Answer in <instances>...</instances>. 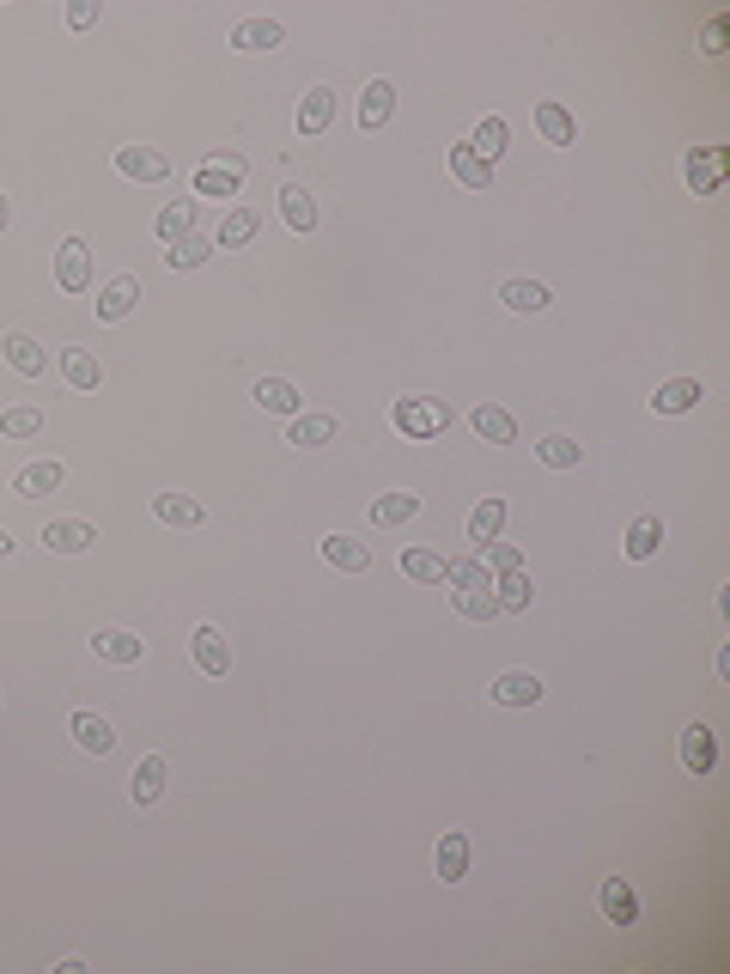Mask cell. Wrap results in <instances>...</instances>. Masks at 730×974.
<instances>
[{"label": "cell", "mask_w": 730, "mask_h": 974, "mask_svg": "<svg viewBox=\"0 0 730 974\" xmlns=\"http://www.w3.org/2000/svg\"><path fill=\"white\" fill-rule=\"evenodd\" d=\"M390 427L402 439H439L444 427H451V409H444L439 396H402L390 409Z\"/></svg>", "instance_id": "6da1fadb"}, {"label": "cell", "mask_w": 730, "mask_h": 974, "mask_svg": "<svg viewBox=\"0 0 730 974\" xmlns=\"http://www.w3.org/2000/svg\"><path fill=\"white\" fill-rule=\"evenodd\" d=\"M244 177H250V165L232 153V146H220V153L208 158L196 171V196H208V201H225V196H244Z\"/></svg>", "instance_id": "7a4b0ae2"}, {"label": "cell", "mask_w": 730, "mask_h": 974, "mask_svg": "<svg viewBox=\"0 0 730 974\" xmlns=\"http://www.w3.org/2000/svg\"><path fill=\"white\" fill-rule=\"evenodd\" d=\"M682 177H688L694 196H718V184H725V153H718V146H682Z\"/></svg>", "instance_id": "3957f363"}, {"label": "cell", "mask_w": 730, "mask_h": 974, "mask_svg": "<svg viewBox=\"0 0 730 974\" xmlns=\"http://www.w3.org/2000/svg\"><path fill=\"white\" fill-rule=\"evenodd\" d=\"M55 287L91 292V244L86 237H62V251H55Z\"/></svg>", "instance_id": "277c9868"}, {"label": "cell", "mask_w": 730, "mask_h": 974, "mask_svg": "<svg viewBox=\"0 0 730 974\" xmlns=\"http://www.w3.org/2000/svg\"><path fill=\"white\" fill-rule=\"evenodd\" d=\"M189 658H196L201 676H225L232 671V645H225V633L213 628V621H201V628L189 633Z\"/></svg>", "instance_id": "5b68a950"}, {"label": "cell", "mask_w": 730, "mask_h": 974, "mask_svg": "<svg viewBox=\"0 0 730 974\" xmlns=\"http://www.w3.org/2000/svg\"><path fill=\"white\" fill-rule=\"evenodd\" d=\"M91 542H98V524H86V518H49L43 524V549L49 554H86Z\"/></svg>", "instance_id": "8992f818"}, {"label": "cell", "mask_w": 730, "mask_h": 974, "mask_svg": "<svg viewBox=\"0 0 730 974\" xmlns=\"http://www.w3.org/2000/svg\"><path fill=\"white\" fill-rule=\"evenodd\" d=\"M117 171L134 177V184H165L170 177V158L158 146H117Z\"/></svg>", "instance_id": "52a82bcc"}, {"label": "cell", "mask_w": 730, "mask_h": 974, "mask_svg": "<svg viewBox=\"0 0 730 974\" xmlns=\"http://www.w3.org/2000/svg\"><path fill=\"white\" fill-rule=\"evenodd\" d=\"M91 652L104 664H141L146 658V640L141 633H129V628H98L91 633Z\"/></svg>", "instance_id": "ba28073f"}, {"label": "cell", "mask_w": 730, "mask_h": 974, "mask_svg": "<svg viewBox=\"0 0 730 974\" xmlns=\"http://www.w3.org/2000/svg\"><path fill=\"white\" fill-rule=\"evenodd\" d=\"M432 865H439V883H463V877H469V834L444 829L439 846H432Z\"/></svg>", "instance_id": "9c48e42d"}, {"label": "cell", "mask_w": 730, "mask_h": 974, "mask_svg": "<svg viewBox=\"0 0 730 974\" xmlns=\"http://www.w3.org/2000/svg\"><path fill=\"white\" fill-rule=\"evenodd\" d=\"M535 134H542L548 146H573L578 141V122L566 104H554V98H535Z\"/></svg>", "instance_id": "30bf717a"}, {"label": "cell", "mask_w": 730, "mask_h": 974, "mask_svg": "<svg viewBox=\"0 0 730 974\" xmlns=\"http://www.w3.org/2000/svg\"><path fill=\"white\" fill-rule=\"evenodd\" d=\"M256 232H262V213L244 201V208H232V213L220 220V232H213V251H244V244H256Z\"/></svg>", "instance_id": "8fae6325"}, {"label": "cell", "mask_w": 730, "mask_h": 974, "mask_svg": "<svg viewBox=\"0 0 730 974\" xmlns=\"http://www.w3.org/2000/svg\"><path fill=\"white\" fill-rule=\"evenodd\" d=\"M287 43V25L280 19H244V25L232 31V49H244V55H268V49H280Z\"/></svg>", "instance_id": "7c38bea8"}, {"label": "cell", "mask_w": 730, "mask_h": 974, "mask_svg": "<svg viewBox=\"0 0 730 974\" xmlns=\"http://www.w3.org/2000/svg\"><path fill=\"white\" fill-rule=\"evenodd\" d=\"M134 305H141V280H134V275H117L110 287H98V323H122Z\"/></svg>", "instance_id": "4fadbf2b"}, {"label": "cell", "mask_w": 730, "mask_h": 974, "mask_svg": "<svg viewBox=\"0 0 730 974\" xmlns=\"http://www.w3.org/2000/svg\"><path fill=\"white\" fill-rule=\"evenodd\" d=\"M0 354H7V366H13L19 378H43V372H49V354H43V342H31L25 330L7 335V342H0Z\"/></svg>", "instance_id": "5bb4252c"}, {"label": "cell", "mask_w": 730, "mask_h": 974, "mask_svg": "<svg viewBox=\"0 0 730 974\" xmlns=\"http://www.w3.org/2000/svg\"><path fill=\"white\" fill-rule=\"evenodd\" d=\"M487 695H494L499 707H535V700H542V676L535 671H506L499 683H487Z\"/></svg>", "instance_id": "9a60e30c"}, {"label": "cell", "mask_w": 730, "mask_h": 974, "mask_svg": "<svg viewBox=\"0 0 730 974\" xmlns=\"http://www.w3.org/2000/svg\"><path fill=\"white\" fill-rule=\"evenodd\" d=\"M602 920L609 926H639V896L627 877H602Z\"/></svg>", "instance_id": "2e32d148"}, {"label": "cell", "mask_w": 730, "mask_h": 974, "mask_svg": "<svg viewBox=\"0 0 730 974\" xmlns=\"http://www.w3.org/2000/svg\"><path fill=\"white\" fill-rule=\"evenodd\" d=\"M335 433H341V427H335V414H292V421H287L292 451H323Z\"/></svg>", "instance_id": "e0dca14e"}, {"label": "cell", "mask_w": 730, "mask_h": 974, "mask_svg": "<svg viewBox=\"0 0 730 974\" xmlns=\"http://www.w3.org/2000/svg\"><path fill=\"white\" fill-rule=\"evenodd\" d=\"M67 731H74V743L86 755H110V750H117V731H110V719H98V712H74Z\"/></svg>", "instance_id": "ac0fdd59"}, {"label": "cell", "mask_w": 730, "mask_h": 974, "mask_svg": "<svg viewBox=\"0 0 730 974\" xmlns=\"http://www.w3.org/2000/svg\"><path fill=\"white\" fill-rule=\"evenodd\" d=\"M153 518H158V524H177V530H196V524H208V506L189 500V494H158Z\"/></svg>", "instance_id": "d6986e66"}, {"label": "cell", "mask_w": 730, "mask_h": 974, "mask_svg": "<svg viewBox=\"0 0 730 974\" xmlns=\"http://www.w3.org/2000/svg\"><path fill=\"white\" fill-rule=\"evenodd\" d=\"M682 767H688V774H712L718 767V738L706 724H688V731H682Z\"/></svg>", "instance_id": "ffe728a7"}, {"label": "cell", "mask_w": 730, "mask_h": 974, "mask_svg": "<svg viewBox=\"0 0 730 974\" xmlns=\"http://www.w3.org/2000/svg\"><path fill=\"white\" fill-rule=\"evenodd\" d=\"M451 177H456L463 189H487V184H494V165H487V158L475 153L469 141H456V146H451Z\"/></svg>", "instance_id": "44dd1931"}, {"label": "cell", "mask_w": 730, "mask_h": 974, "mask_svg": "<svg viewBox=\"0 0 730 974\" xmlns=\"http://www.w3.org/2000/svg\"><path fill=\"white\" fill-rule=\"evenodd\" d=\"M256 409H268V414H299L305 409V390H292V378H262L256 384Z\"/></svg>", "instance_id": "7402d4cb"}, {"label": "cell", "mask_w": 730, "mask_h": 974, "mask_svg": "<svg viewBox=\"0 0 730 974\" xmlns=\"http://www.w3.org/2000/svg\"><path fill=\"white\" fill-rule=\"evenodd\" d=\"M62 475H67L62 463H55V457H43V463H25V469L13 475V487L25 494V500H43V494H55V487H62Z\"/></svg>", "instance_id": "603a6c76"}, {"label": "cell", "mask_w": 730, "mask_h": 974, "mask_svg": "<svg viewBox=\"0 0 730 974\" xmlns=\"http://www.w3.org/2000/svg\"><path fill=\"white\" fill-rule=\"evenodd\" d=\"M165 779H170L165 755H141V762H134V804H158L165 798Z\"/></svg>", "instance_id": "cb8c5ba5"}, {"label": "cell", "mask_w": 730, "mask_h": 974, "mask_svg": "<svg viewBox=\"0 0 730 974\" xmlns=\"http://www.w3.org/2000/svg\"><path fill=\"white\" fill-rule=\"evenodd\" d=\"M390 110H396V86H390V79H372V86H365V98H360V129H365V134L384 129V122H390Z\"/></svg>", "instance_id": "d4e9b609"}, {"label": "cell", "mask_w": 730, "mask_h": 974, "mask_svg": "<svg viewBox=\"0 0 730 974\" xmlns=\"http://www.w3.org/2000/svg\"><path fill=\"white\" fill-rule=\"evenodd\" d=\"M62 378L74 384V390H104V366H98V354H86V347H67L62 354Z\"/></svg>", "instance_id": "484cf974"}, {"label": "cell", "mask_w": 730, "mask_h": 974, "mask_svg": "<svg viewBox=\"0 0 730 974\" xmlns=\"http://www.w3.org/2000/svg\"><path fill=\"white\" fill-rule=\"evenodd\" d=\"M280 220H287L292 232H317V201H311V189L280 184Z\"/></svg>", "instance_id": "4316f807"}, {"label": "cell", "mask_w": 730, "mask_h": 974, "mask_svg": "<svg viewBox=\"0 0 730 974\" xmlns=\"http://www.w3.org/2000/svg\"><path fill=\"white\" fill-rule=\"evenodd\" d=\"M621 549H627V561H652V554L664 549V524H657L652 512H645V518H633V530L621 536Z\"/></svg>", "instance_id": "83f0119b"}, {"label": "cell", "mask_w": 730, "mask_h": 974, "mask_svg": "<svg viewBox=\"0 0 730 974\" xmlns=\"http://www.w3.org/2000/svg\"><path fill=\"white\" fill-rule=\"evenodd\" d=\"M329 122H335V92H329V86H311L305 104H299V134H323Z\"/></svg>", "instance_id": "f1b7e54d"}, {"label": "cell", "mask_w": 730, "mask_h": 974, "mask_svg": "<svg viewBox=\"0 0 730 974\" xmlns=\"http://www.w3.org/2000/svg\"><path fill=\"white\" fill-rule=\"evenodd\" d=\"M323 561L341 566V573H365L372 566V549L360 536H323Z\"/></svg>", "instance_id": "f546056e"}, {"label": "cell", "mask_w": 730, "mask_h": 974, "mask_svg": "<svg viewBox=\"0 0 730 974\" xmlns=\"http://www.w3.org/2000/svg\"><path fill=\"white\" fill-rule=\"evenodd\" d=\"M469 427L487 439V445H511V439H518V421H511L506 409H494V402H482V409L469 414Z\"/></svg>", "instance_id": "4dcf8cb0"}, {"label": "cell", "mask_w": 730, "mask_h": 974, "mask_svg": "<svg viewBox=\"0 0 730 974\" xmlns=\"http://www.w3.org/2000/svg\"><path fill=\"white\" fill-rule=\"evenodd\" d=\"M494 597H499V609H511V616H523V609L535 604V585H530V573H499L494 579Z\"/></svg>", "instance_id": "1f68e13d"}, {"label": "cell", "mask_w": 730, "mask_h": 974, "mask_svg": "<svg viewBox=\"0 0 730 974\" xmlns=\"http://www.w3.org/2000/svg\"><path fill=\"white\" fill-rule=\"evenodd\" d=\"M535 457H542L548 469H578V463H585V445L566 439V433H548V439H535Z\"/></svg>", "instance_id": "d6a6232c"}, {"label": "cell", "mask_w": 730, "mask_h": 974, "mask_svg": "<svg viewBox=\"0 0 730 974\" xmlns=\"http://www.w3.org/2000/svg\"><path fill=\"white\" fill-rule=\"evenodd\" d=\"M456 616H463V621H494L499 616L494 585H456Z\"/></svg>", "instance_id": "836d02e7"}, {"label": "cell", "mask_w": 730, "mask_h": 974, "mask_svg": "<svg viewBox=\"0 0 730 974\" xmlns=\"http://www.w3.org/2000/svg\"><path fill=\"white\" fill-rule=\"evenodd\" d=\"M694 402H700V378H670L664 390L652 396V409H657V414H688Z\"/></svg>", "instance_id": "e575fe53"}, {"label": "cell", "mask_w": 730, "mask_h": 974, "mask_svg": "<svg viewBox=\"0 0 730 974\" xmlns=\"http://www.w3.org/2000/svg\"><path fill=\"white\" fill-rule=\"evenodd\" d=\"M499 299H506L511 311H548V299H554V292H548L542 280L518 275V280H506V287H499Z\"/></svg>", "instance_id": "d590c367"}, {"label": "cell", "mask_w": 730, "mask_h": 974, "mask_svg": "<svg viewBox=\"0 0 730 974\" xmlns=\"http://www.w3.org/2000/svg\"><path fill=\"white\" fill-rule=\"evenodd\" d=\"M213 256V237H201V232H189V237H177V244H170L165 251V263L177 268V275H189V268H201Z\"/></svg>", "instance_id": "8d00e7d4"}, {"label": "cell", "mask_w": 730, "mask_h": 974, "mask_svg": "<svg viewBox=\"0 0 730 974\" xmlns=\"http://www.w3.org/2000/svg\"><path fill=\"white\" fill-rule=\"evenodd\" d=\"M469 146H475V153L487 158V165H494V158H499V153H506V146H511V122H506V117H482V129L469 134Z\"/></svg>", "instance_id": "74e56055"}, {"label": "cell", "mask_w": 730, "mask_h": 974, "mask_svg": "<svg viewBox=\"0 0 730 974\" xmlns=\"http://www.w3.org/2000/svg\"><path fill=\"white\" fill-rule=\"evenodd\" d=\"M408 518H420V500H414V494H384V500H372V524L396 530V524H408Z\"/></svg>", "instance_id": "f35d334b"}, {"label": "cell", "mask_w": 730, "mask_h": 974, "mask_svg": "<svg viewBox=\"0 0 730 974\" xmlns=\"http://www.w3.org/2000/svg\"><path fill=\"white\" fill-rule=\"evenodd\" d=\"M499 530H506V500H482V506L469 512V542L482 549V542L499 536Z\"/></svg>", "instance_id": "ab89813d"}, {"label": "cell", "mask_w": 730, "mask_h": 974, "mask_svg": "<svg viewBox=\"0 0 730 974\" xmlns=\"http://www.w3.org/2000/svg\"><path fill=\"white\" fill-rule=\"evenodd\" d=\"M158 237H165V244H177V237H189L196 232V201H170L165 213H158V225H153Z\"/></svg>", "instance_id": "60d3db41"}, {"label": "cell", "mask_w": 730, "mask_h": 974, "mask_svg": "<svg viewBox=\"0 0 730 974\" xmlns=\"http://www.w3.org/2000/svg\"><path fill=\"white\" fill-rule=\"evenodd\" d=\"M402 573L414 585H439L444 579V554H432V549H408L402 554Z\"/></svg>", "instance_id": "b9f144b4"}, {"label": "cell", "mask_w": 730, "mask_h": 974, "mask_svg": "<svg viewBox=\"0 0 730 974\" xmlns=\"http://www.w3.org/2000/svg\"><path fill=\"white\" fill-rule=\"evenodd\" d=\"M43 409H0V439H37Z\"/></svg>", "instance_id": "7bdbcfd3"}, {"label": "cell", "mask_w": 730, "mask_h": 974, "mask_svg": "<svg viewBox=\"0 0 730 974\" xmlns=\"http://www.w3.org/2000/svg\"><path fill=\"white\" fill-rule=\"evenodd\" d=\"M444 585H494L482 554H463V561H444Z\"/></svg>", "instance_id": "ee69618b"}, {"label": "cell", "mask_w": 730, "mask_h": 974, "mask_svg": "<svg viewBox=\"0 0 730 974\" xmlns=\"http://www.w3.org/2000/svg\"><path fill=\"white\" fill-rule=\"evenodd\" d=\"M482 561H487V573H518L523 554L511 549V542H499V536H494V542H482Z\"/></svg>", "instance_id": "f6af8a7d"}, {"label": "cell", "mask_w": 730, "mask_h": 974, "mask_svg": "<svg viewBox=\"0 0 730 974\" xmlns=\"http://www.w3.org/2000/svg\"><path fill=\"white\" fill-rule=\"evenodd\" d=\"M67 25L91 31V25H98V0H74V7H67Z\"/></svg>", "instance_id": "bcb514c9"}, {"label": "cell", "mask_w": 730, "mask_h": 974, "mask_svg": "<svg viewBox=\"0 0 730 974\" xmlns=\"http://www.w3.org/2000/svg\"><path fill=\"white\" fill-rule=\"evenodd\" d=\"M706 55H725V19H712V25H706Z\"/></svg>", "instance_id": "7dc6e473"}, {"label": "cell", "mask_w": 730, "mask_h": 974, "mask_svg": "<svg viewBox=\"0 0 730 974\" xmlns=\"http://www.w3.org/2000/svg\"><path fill=\"white\" fill-rule=\"evenodd\" d=\"M7 220H13V201L0 196V232H7Z\"/></svg>", "instance_id": "c3c4849f"}, {"label": "cell", "mask_w": 730, "mask_h": 974, "mask_svg": "<svg viewBox=\"0 0 730 974\" xmlns=\"http://www.w3.org/2000/svg\"><path fill=\"white\" fill-rule=\"evenodd\" d=\"M7 554H13V536H7V530H0V561H7Z\"/></svg>", "instance_id": "681fc988"}]
</instances>
